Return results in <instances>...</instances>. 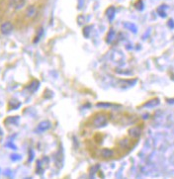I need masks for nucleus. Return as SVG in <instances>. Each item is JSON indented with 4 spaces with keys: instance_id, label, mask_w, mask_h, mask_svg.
<instances>
[{
    "instance_id": "obj_1",
    "label": "nucleus",
    "mask_w": 174,
    "mask_h": 179,
    "mask_svg": "<svg viewBox=\"0 0 174 179\" xmlns=\"http://www.w3.org/2000/svg\"><path fill=\"white\" fill-rule=\"evenodd\" d=\"M108 124V119L105 115H97L92 121V125L95 128H103Z\"/></svg>"
},
{
    "instance_id": "obj_2",
    "label": "nucleus",
    "mask_w": 174,
    "mask_h": 179,
    "mask_svg": "<svg viewBox=\"0 0 174 179\" xmlns=\"http://www.w3.org/2000/svg\"><path fill=\"white\" fill-rule=\"evenodd\" d=\"M0 31L4 35H9L10 33L13 31V25L10 22H4L0 26Z\"/></svg>"
},
{
    "instance_id": "obj_3",
    "label": "nucleus",
    "mask_w": 174,
    "mask_h": 179,
    "mask_svg": "<svg viewBox=\"0 0 174 179\" xmlns=\"http://www.w3.org/2000/svg\"><path fill=\"white\" fill-rule=\"evenodd\" d=\"M26 4V0H10V5L16 10L22 9Z\"/></svg>"
},
{
    "instance_id": "obj_4",
    "label": "nucleus",
    "mask_w": 174,
    "mask_h": 179,
    "mask_svg": "<svg viewBox=\"0 0 174 179\" xmlns=\"http://www.w3.org/2000/svg\"><path fill=\"white\" fill-rule=\"evenodd\" d=\"M52 126V124H50V121H43V122H41L38 127H37V131L38 132H46Z\"/></svg>"
},
{
    "instance_id": "obj_5",
    "label": "nucleus",
    "mask_w": 174,
    "mask_h": 179,
    "mask_svg": "<svg viewBox=\"0 0 174 179\" xmlns=\"http://www.w3.org/2000/svg\"><path fill=\"white\" fill-rule=\"evenodd\" d=\"M113 150H109V148H103L101 151H100V155L103 158H110L113 156Z\"/></svg>"
},
{
    "instance_id": "obj_6",
    "label": "nucleus",
    "mask_w": 174,
    "mask_h": 179,
    "mask_svg": "<svg viewBox=\"0 0 174 179\" xmlns=\"http://www.w3.org/2000/svg\"><path fill=\"white\" fill-rule=\"evenodd\" d=\"M37 14V9L35 6H33V5H31L29 6L28 8H27L26 10V15L30 17V18H33V17H35Z\"/></svg>"
},
{
    "instance_id": "obj_7",
    "label": "nucleus",
    "mask_w": 174,
    "mask_h": 179,
    "mask_svg": "<svg viewBox=\"0 0 174 179\" xmlns=\"http://www.w3.org/2000/svg\"><path fill=\"white\" fill-rule=\"evenodd\" d=\"M141 133H142L141 129H139V128H136V127L132 128V129L129 131V134L134 138H139V136H141Z\"/></svg>"
},
{
    "instance_id": "obj_8",
    "label": "nucleus",
    "mask_w": 174,
    "mask_h": 179,
    "mask_svg": "<svg viewBox=\"0 0 174 179\" xmlns=\"http://www.w3.org/2000/svg\"><path fill=\"white\" fill-rule=\"evenodd\" d=\"M39 86H40V82L38 81V80H34V81L31 82V84L29 85V90L31 91V92H35V91L39 88Z\"/></svg>"
},
{
    "instance_id": "obj_9",
    "label": "nucleus",
    "mask_w": 174,
    "mask_h": 179,
    "mask_svg": "<svg viewBox=\"0 0 174 179\" xmlns=\"http://www.w3.org/2000/svg\"><path fill=\"white\" fill-rule=\"evenodd\" d=\"M115 8L114 7H109L108 9H107V11H106V15H107V17L109 18V20L110 21H112L113 20V18H114V16H115Z\"/></svg>"
},
{
    "instance_id": "obj_10",
    "label": "nucleus",
    "mask_w": 174,
    "mask_h": 179,
    "mask_svg": "<svg viewBox=\"0 0 174 179\" xmlns=\"http://www.w3.org/2000/svg\"><path fill=\"white\" fill-rule=\"evenodd\" d=\"M159 103V100L158 99H153L151 101H149V102H148L145 104V106H154L156 105V104H158Z\"/></svg>"
}]
</instances>
